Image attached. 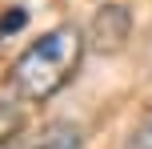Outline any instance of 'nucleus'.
<instances>
[{
    "label": "nucleus",
    "instance_id": "obj_1",
    "mask_svg": "<svg viewBox=\"0 0 152 149\" xmlns=\"http://www.w3.org/2000/svg\"><path fill=\"white\" fill-rule=\"evenodd\" d=\"M84 40L72 24L44 32L40 40H32L20 56H16L12 73H8V89L16 101H48L52 93H60L64 85L76 77Z\"/></svg>",
    "mask_w": 152,
    "mask_h": 149
},
{
    "label": "nucleus",
    "instance_id": "obj_2",
    "mask_svg": "<svg viewBox=\"0 0 152 149\" xmlns=\"http://www.w3.org/2000/svg\"><path fill=\"white\" fill-rule=\"evenodd\" d=\"M124 40H128V12L120 4L100 8L96 20H92V48L96 53H116Z\"/></svg>",
    "mask_w": 152,
    "mask_h": 149
},
{
    "label": "nucleus",
    "instance_id": "obj_3",
    "mask_svg": "<svg viewBox=\"0 0 152 149\" xmlns=\"http://www.w3.org/2000/svg\"><path fill=\"white\" fill-rule=\"evenodd\" d=\"M8 149H80V129L68 125V121H52L40 133L24 137V141H12Z\"/></svg>",
    "mask_w": 152,
    "mask_h": 149
},
{
    "label": "nucleus",
    "instance_id": "obj_4",
    "mask_svg": "<svg viewBox=\"0 0 152 149\" xmlns=\"http://www.w3.org/2000/svg\"><path fill=\"white\" fill-rule=\"evenodd\" d=\"M24 129V105L20 101H0V145H12Z\"/></svg>",
    "mask_w": 152,
    "mask_h": 149
},
{
    "label": "nucleus",
    "instance_id": "obj_5",
    "mask_svg": "<svg viewBox=\"0 0 152 149\" xmlns=\"http://www.w3.org/2000/svg\"><path fill=\"white\" fill-rule=\"evenodd\" d=\"M24 20H28V16H24V8H12V12H4V16H0V36H4V32L12 36L16 28H24Z\"/></svg>",
    "mask_w": 152,
    "mask_h": 149
},
{
    "label": "nucleus",
    "instance_id": "obj_6",
    "mask_svg": "<svg viewBox=\"0 0 152 149\" xmlns=\"http://www.w3.org/2000/svg\"><path fill=\"white\" fill-rule=\"evenodd\" d=\"M124 149H152V121H148V125H140L136 133L124 141Z\"/></svg>",
    "mask_w": 152,
    "mask_h": 149
}]
</instances>
